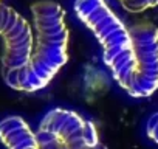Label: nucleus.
<instances>
[{
    "instance_id": "obj_1",
    "label": "nucleus",
    "mask_w": 158,
    "mask_h": 149,
    "mask_svg": "<svg viewBox=\"0 0 158 149\" xmlns=\"http://www.w3.org/2000/svg\"><path fill=\"white\" fill-rule=\"evenodd\" d=\"M135 54L136 71L127 92L132 96H149L158 89V30L150 23L129 28Z\"/></svg>"
},
{
    "instance_id": "obj_2",
    "label": "nucleus",
    "mask_w": 158,
    "mask_h": 149,
    "mask_svg": "<svg viewBox=\"0 0 158 149\" xmlns=\"http://www.w3.org/2000/svg\"><path fill=\"white\" fill-rule=\"evenodd\" d=\"M0 36L5 42L3 73L17 70L30 62L34 50L31 25L13 8L0 2Z\"/></svg>"
},
{
    "instance_id": "obj_3",
    "label": "nucleus",
    "mask_w": 158,
    "mask_h": 149,
    "mask_svg": "<svg viewBox=\"0 0 158 149\" xmlns=\"http://www.w3.org/2000/svg\"><path fill=\"white\" fill-rule=\"evenodd\" d=\"M81 20L85 22L101 42L104 48V62L109 67L126 48L133 45L129 30L106 2L99 3L92 13L81 17Z\"/></svg>"
},
{
    "instance_id": "obj_4",
    "label": "nucleus",
    "mask_w": 158,
    "mask_h": 149,
    "mask_svg": "<svg viewBox=\"0 0 158 149\" xmlns=\"http://www.w3.org/2000/svg\"><path fill=\"white\" fill-rule=\"evenodd\" d=\"M0 140L8 149H39L36 134L20 117H8L0 121Z\"/></svg>"
},
{
    "instance_id": "obj_5",
    "label": "nucleus",
    "mask_w": 158,
    "mask_h": 149,
    "mask_svg": "<svg viewBox=\"0 0 158 149\" xmlns=\"http://www.w3.org/2000/svg\"><path fill=\"white\" fill-rule=\"evenodd\" d=\"M70 113H71V110L54 109V110H51V112H48V113L45 115V118L42 120V123H40V126H39V129L54 132V134L59 137V132L62 130L64 124L67 123Z\"/></svg>"
},
{
    "instance_id": "obj_6",
    "label": "nucleus",
    "mask_w": 158,
    "mask_h": 149,
    "mask_svg": "<svg viewBox=\"0 0 158 149\" xmlns=\"http://www.w3.org/2000/svg\"><path fill=\"white\" fill-rule=\"evenodd\" d=\"M82 138H84V141H85L87 146H96V144L99 143L96 126H95L92 121H89V120H85V123H84V127H82Z\"/></svg>"
},
{
    "instance_id": "obj_7",
    "label": "nucleus",
    "mask_w": 158,
    "mask_h": 149,
    "mask_svg": "<svg viewBox=\"0 0 158 149\" xmlns=\"http://www.w3.org/2000/svg\"><path fill=\"white\" fill-rule=\"evenodd\" d=\"M104 0H76L74 3V10L77 13L79 17H84L89 13H92L99 3H102Z\"/></svg>"
},
{
    "instance_id": "obj_8",
    "label": "nucleus",
    "mask_w": 158,
    "mask_h": 149,
    "mask_svg": "<svg viewBox=\"0 0 158 149\" xmlns=\"http://www.w3.org/2000/svg\"><path fill=\"white\" fill-rule=\"evenodd\" d=\"M119 2L130 13H139V11H144V10L153 6L152 0H119Z\"/></svg>"
},
{
    "instance_id": "obj_9",
    "label": "nucleus",
    "mask_w": 158,
    "mask_h": 149,
    "mask_svg": "<svg viewBox=\"0 0 158 149\" xmlns=\"http://www.w3.org/2000/svg\"><path fill=\"white\" fill-rule=\"evenodd\" d=\"M156 123H158V113L152 115V117H150V120L147 121V132H150V130L156 126Z\"/></svg>"
},
{
    "instance_id": "obj_10",
    "label": "nucleus",
    "mask_w": 158,
    "mask_h": 149,
    "mask_svg": "<svg viewBox=\"0 0 158 149\" xmlns=\"http://www.w3.org/2000/svg\"><path fill=\"white\" fill-rule=\"evenodd\" d=\"M147 134H149V137H150L152 140H155V141L158 143V123H156V126H155L150 132H147Z\"/></svg>"
},
{
    "instance_id": "obj_11",
    "label": "nucleus",
    "mask_w": 158,
    "mask_h": 149,
    "mask_svg": "<svg viewBox=\"0 0 158 149\" xmlns=\"http://www.w3.org/2000/svg\"><path fill=\"white\" fill-rule=\"evenodd\" d=\"M57 149H68V147H67V144H65L64 141H59V146H57Z\"/></svg>"
},
{
    "instance_id": "obj_12",
    "label": "nucleus",
    "mask_w": 158,
    "mask_h": 149,
    "mask_svg": "<svg viewBox=\"0 0 158 149\" xmlns=\"http://www.w3.org/2000/svg\"><path fill=\"white\" fill-rule=\"evenodd\" d=\"M93 149H107V147H106L102 143H98L96 146H93Z\"/></svg>"
},
{
    "instance_id": "obj_13",
    "label": "nucleus",
    "mask_w": 158,
    "mask_h": 149,
    "mask_svg": "<svg viewBox=\"0 0 158 149\" xmlns=\"http://www.w3.org/2000/svg\"><path fill=\"white\" fill-rule=\"evenodd\" d=\"M152 5H153V6H156V5H158V0H152Z\"/></svg>"
},
{
    "instance_id": "obj_14",
    "label": "nucleus",
    "mask_w": 158,
    "mask_h": 149,
    "mask_svg": "<svg viewBox=\"0 0 158 149\" xmlns=\"http://www.w3.org/2000/svg\"><path fill=\"white\" fill-rule=\"evenodd\" d=\"M82 149H93V146H84Z\"/></svg>"
}]
</instances>
